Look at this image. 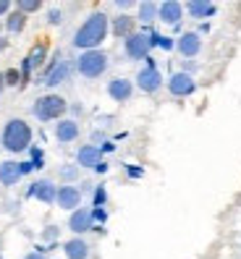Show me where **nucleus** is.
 I'll use <instances>...</instances> for the list:
<instances>
[{
    "label": "nucleus",
    "mask_w": 241,
    "mask_h": 259,
    "mask_svg": "<svg viewBox=\"0 0 241 259\" xmlns=\"http://www.w3.org/2000/svg\"><path fill=\"white\" fill-rule=\"evenodd\" d=\"M108 32H110V19L102 11L89 13L84 19V24L76 29V34H73V48H79L82 53L97 50L105 42V37H108Z\"/></svg>",
    "instance_id": "nucleus-1"
},
{
    "label": "nucleus",
    "mask_w": 241,
    "mask_h": 259,
    "mask_svg": "<svg viewBox=\"0 0 241 259\" xmlns=\"http://www.w3.org/2000/svg\"><path fill=\"white\" fill-rule=\"evenodd\" d=\"M32 126L21 118H11L8 123L3 126V134H0V144L3 149H8L11 155H21L32 147Z\"/></svg>",
    "instance_id": "nucleus-2"
},
{
    "label": "nucleus",
    "mask_w": 241,
    "mask_h": 259,
    "mask_svg": "<svg viewBox=\"0 0 241 259\" xmlns=\"http://www.w3.org/2000/svg\"><path fill=\"white\" fill-rule=\"evenodd\" d=\"M66 108H68V102L60 97V95H42V97L34 102L32 113H34L37 120H42V123H50V120L63 118Z\"/></svg>",
    "instance_id": "nucleus-3"
},
{
    "label": "nucleus",
    "mask_w": 241,
    "mask_h": 259,
    "mask_svg": "<svg viewBox=\"0 0 241 259\" xmlns=\"http://www.w3.org/2000/svg\"><path fill=\"white\" fill-rule=\"evenodd\" d=\"M105 68H108V55L102 50H87L76 58V71L84 79H100Z\"/></svg>",
    "instance_id": "nucleus-4"
},
{
    "label": "nucleus",
    "mask_w": 241,
    "mask_h": 259,
    "mask_svg": "<svg viewBox=\"0 0 241 259\" xmlns=\"http://www.w3.org/2000/svg\"><path fill=\"white\" fill-rule=\"evenodd\" d=\"M149 50H152V39H149L147 29L144 32H134L129 39H124V53L131 60H147Z\"/></svg>",
    "instance_id": "nucleus-5"
},
{
    "label": "nucleus",
    "mask_w": 241,
    "mask_h": 259,
    "mask_svg": "<svg viewBox=\"0 0 241 259\" xmlns=\"http://www.w3.org/2000/svg\"><path fill=\"white\" fill-rule=\"evenodd\" d=\"M137 87L144 95H155L163 87V76H160V68L155 63V58H147V66L137 73Z\"/></svg>",
    "instance_id": "nucleus-6"
},
{
    "label": "nucleus",
    "mask_w": 241,
    "mask_h": 259,
    "mask_svg": "<svg viewBox=\"0 0 241 259\" xmlns=\"http://www.w3.org/2000/svg\"><path fill=\"white\" fill-rule=\"evenodd\" d=\"M71 71H73L71 60H66V58H55L53 63L48 66V71L42 73V81H39V84H45V87H58V84H63V81L68 79Z\"/></svg>",
    "instance_id": "nucleus-7"
},
{
    "label": "nucleus",
    "mask_w": 241,
    "mask_h": 259,
    "mask_svg": "<svg viewBox=\"0 0 241 259\" xmlns=\"http://www.w3.org/2000/svg\"><path fill=\"white\" fill-rule=\"evenodd\" d=\"M168 92L173 97H191L197 92V81H194V76H189L184 71H176L168 79Z\"/></svg>",
    "instance_id": "nucleus-8"
},
{
    "label": "nucleus",
    "mask_w": 241,
    "mask_h": 259,
    "mask_svg": "<svg viewBox=\"0 0 241 259\" xmlns=\"http://www.w3.org/2000/svg\"><path fill=\"white\" fill-rule=\"evenodd\" d=\"M26 196H34V199H39L42 204H55L58 186L53 184L50 178H42V181H34V184L26 189Z\"/></svg>",
    "instance_id": "nucleus-9"
},
{
    "label": "nucleus",
    "mask_w": 241,
    "mask_h": 259,
    "mask_svg": "<svg viewBox=\"0 0 241 259\" xmlns=\"http://www.w3.org/2000/svg\"><path fill=\"white\" fill-rule=\"evenodd\" d=\"M55 204H58L60 209L76 212V209L82 207V189H76V186H68V184L58 186V196H55Z\"/></svg>",
    "instance_id": "nucleus-10"
},
{
    "label": "nucleus",
    "mask_w": 241,
    "mask_h": 259,
    "mask_svg": "<svg viewBox=\"0 0 241 259\" xmlns=\"http://www.w3.org/2000/svg\"><path fill=\"white\" fill-rule=\"evenodd\" d=\"M157 19L168 26H178L181 19H184V3H178V0H165V3L157 6Z\"/></svg>",
    "instance_id": "nucleus-11"
},
{
    "label": "nucleus",
    "mask_w": 241,
    "mask_h": 259,
    "mask_svg": "<svg viewBox=\"0 0 241 259\" xmlns=\"http://www.w3.org/2000/svg\"><path fill=\"white\" fill-rule=\"evenodd\" d=\"M176 50L184 55V58H197L202 50V37L199 32H184L176 39Z\"/></svg>",
    "instance_id": "nucleus-12"
},
{
    "label": "nucleus",
    "mask_w": 241,
    "mask_h": 259,
    "mask_svg": "<svg viewBox=\"0 0 241 259\" xmlns=\"http://www.w3.org/2000/svg\"><path fill=\"white\" fill-rule=\"evenodd\" d=\"M68 228H71V233H76V236H84L87 231H95V225H92V212H89L87 207H79L76 212H71Z\"/></svg>",
    "instance_id": "nucleus-13"
},
{
    "label": "nucleus",
    "mask_w": 241,
    "mask_h": 259,
    "mask_svg": "<svg viewBox=\"0 0 241 259\" xmlns=\"http://www.w3.org/2000/svg\"><path fill=\"white\" fill-rule=\"evenodd\" d=\"M100 162H102V152H100L97 144H84V147H79V152H76V165H79V167L95 170Z\"/></svg>",
    "instance_id": "nucleus-14"
},
{
    "label": "nucleus",
    "mask_w": 241,
    "mask_h": 259,
    "mask_svg": "<svg viewBox=\"0 0 241 259\" xmlns=\"http://www.w3.org/2000/svg\"><path fill=\"white\" fill-rule=\"evenodd\" d=\"M45 55H48V48H45V45H34V48L29 50V55L24 58V63H21V79H24V81L29 79V73H32L34 68L42 66ZM24 81H21V84H24Z\"/></svg>",
    "instance_id": "nucleus-15"
},
{
    "label": "nucleus",
    "mask_w": 241,
    "mask_h": 259,
    "mask_svg": "<svg viewBox=\"0 0 241 259\" xmlns=\"http://www.w3.org/2000/svg\"><path fill=\"white\" fill-rule=\"evenodd\" d=\"M184 11H189V16L191 19H213L215 16V11L218 6L215 3H210V0H189V3L184 6Z\"/></svg>",
    "instance_id": "nucleus-16"
},
{
    "label": "nucleus",
    "mask_w": 241,
    "mask_h": 259,
    "mask_svg": "<svg viewBox=\"0 0 241 259\" xmlns=\"http://www.w3.org/2000/svg\"><path fill=\"white\" fill-rule=\"evenodd\" d=\"M55 139L60 144H71V142H76L79 139V123L73 118H66V120H60V123L55 126Z\"/></svg>",
    "instance_id": "nucleus-17"
},
{
    "label": "nucleus",
    "mask_w": 241,
    "mask_h": 259,
    "mask_svg": "<svg viewBox=\"0 0 241 259\" xmlns=\"http://www.w3.org/2000/svg\"><path fill=\"white\" fill-rule=\"evenodd\" d=\"M108 95L115 100V102H129L131 100V95H134V84L129 81V79H113L110 84H108Z\"/></svg>",
    "instance_id": "nucleus-18"
},
{
    "label": "nucleus",
    "mask_w": 241,
    "mask_h": 259,
    "mask_svg": "<svg viewBox=\"0 0 241 259\" xmlns=\"http://www.w3.org/2000/svg\"><path fill=\"white\" fill-rule=\"evenodd\" d=\"M21 178H24V176H21L19 162H13V160L0 162V184H3V186H16Z\"/></svg>",
    "instance_id": "nucleus-19"
},
{
    "label": "nucleus",
    "mask_w": 241,
    "mask_h": 259,
    "mask_svg": "<svg viewBox=\"0 0 241 259\" xmlns=\"http://www.w3.org/2000/svg\"><path fill=\"white\" fill-rule=\"evenodd\" d=\"M63 251H66V259H89V243L82 236H76L63 243Z\"/></svg>",
    "instance_id": "nucleus-20"
},
{
    "label": "nucleus",
    "mask_w": 241,
    "mask_h": 259,
    "mask_svg": "<svg viewBox=\"0 0 241 259\" xmlns=\"http://www.w3.org/2000/svg\"><path fill=\"white\" fill-rule=\"evenodd\" d=\"M134 32H137V29H134V19H131V16L120 13V16H115V19H113V34H115V37L129 39Z\"/></svg>",
    "instance_id": "nucleus-21"
},
{
    "label": "nucleus",
    "mask_w": 241,
    "mask_h": 259,
    "mask_svg": "<svg viewBox=\"0 0 241 259\" xmlns=\"http://www.w3.org/2000/svg\"><path fill=\"white\" fill-rule=\"evenodd\" d=\"M157 6L160 3H152V0H144V3L137 6V21H142L144 26H149L155 19H157Z\"/></svg>",
    "instance_id": "nucleus-22"
},
{
    "label": "nucleus",
    "mask_w": 241,
    "mask_h": 259,
    "mask_svg": "<svg viewBox=\"0 0 241 259\" xmlns=\"http://www.w3.org/2000/svg\"><path fill=\"white\" fill-rule=\"evenodd\" d=\"M24 26H26V16H24L21 11L11 13V16H8V21H6V29H8L11 34H19V32H21Z\"/></svg>",
    "instance_id": "nucleus-23"
},
{
    "label": "nucleus",
    "mask_w": 241,
    "mask_h": 259,
    "mask_svg": "<svg viewBox=\"0 0 241 259\" xmlns=\"http://www.w3.org/2000/svg\"><path fill=\"white\" fill-rule=\"evenodd\" d=\"M105 202H108V189L100 184V186H95V191H92V207H105Z\"/></svg>",
    "instance_id": "nucleus-24"
},
{
    "label": "nucleus",
    "mask_w": 241,
    "mask_h": 259,
    "mask_svg": "<svg viewBox=\"0 0 241 259\" xmlns=\"http://www.w3.org/2000/svg\"><path fill=\"white\" fill-rule=\"evenodd\" d=\"M60 178H63L66 184L71 186L73 181L79 178V165H66V167H60Z\"/></svg>",
    "instance_id": "nucleus-25"
},
{
    "label": "nucleus",
    "mask_w": 241,
    "mask_h": 259,
    "mask_svg": "<svg viewBox=\"0 0 241 259\" xmlns=\"http://www.w3.org/2000/svg\"><path fill=\"white\" fill-rule=\"evenodd\" d=\"M29 157H32L29 162H32V167H34V170H39V167L45 165V152H42L39 147H29Z\"/></svg>",
    "instance_id": "nucleus-26"
},
{
    "label": "nucleus",
    "mask_w": 241,
    "mask_h": 259,
    "mask_svg": "<svg viewBox=\"0 0 241 259\" xmlns=\"http://www.w3.org/2000/svg\"><path fill=\"white\" fill-rule=\"evenodd\" d=\"M19 11L24 13V16H26V13H34V11H39L42 8V3H39V0H19Z\"/></svg>",
    "instance_id": "nucleus-27"
},
{
    "label": "nucleus",
    "mask_w": 241,
    "mask_h": 259,
    "mask_svg": "<svg viewBox=\"0 0 241 259\" xmlns=\"http://www.w3.org/2000/svg\"><path fill=\"white\" fill-rule=\"evenodd\" d=\"M155 48H160V50H173V48H176V39H173V37H163V34H157Z\"/></svg>",
    "instance_id": "nucleus-28"
},
{
    "label": "nucleus",
    "mask_w": 241,
    "mask_h": 259,
    "mask_svg": "<svg viewBox=\"0 0 241 259\" xmlns=\"http://www.w3.org/2000/svg\"><path fill=\"white\" fill-rule=\"evenodd\" d=\"M48 21H50L53 26H58L60 21H63V11H58V8H53V11H48Z\"/></svg>",
    "instance_id": "nucleus-29"
},
{
    "label": "nucleus",
    "mask_w": 241,
    "mask_h": 259,
    "mask_svg": "<svg viewBox=\"0 0 241 259\" xmlns=\"http://www.w3.org/2000/svg\"><path fill=\"white\" fill-rule=\"evenodd\" d=\"M55 238H58V228L55 225H50V228H45V231H42V241H50L53 243Z\"/></svg>",
    "instance_id": "nucleus-30"
},
{
    "label": "nucleus",
    "mask_w": 241,
    "mask_h": 259,
    "mask_svg": "<svg viewBox=\"0 0 241 259\" xmlns=\"http://www.w3.org/2000/svg\"><path fill=\"white\" fill-rule=\"evenodd\" d=\"M126 176L129 178H142L144 170H142V167H134V165H126Z\"/></svg>",
    "instance_id": "nucleus-31"
},
{
    "label": "nucleus",
    "mask_w": 241,
    "mask_h": 259,
    "mask_svg": "<svg viewBox=\"0 0 241 259\" xmlns=\"http://www.w3.org/2000/svg\"><path fill=\"white\" fill-rule=\"evenodd\" d=\"M194 71H197V63H194V60H186V63H184V73L194 76Z\"/></svg>",
    "instance_id": "nucleus-32"
},
{
    "label": "nucleus",
    "mask_w": 241,
    "mask_h": 259,
    "mask_svg": "<svg viewBox=\"0 0 241 259\" xmlns=\"http://www.w3.org/2000/svg\"><path fill=\"white\" fill-rule=\"evenodd\" d=\"M19 167H21V176H26V173H32V170H34V167H32V162H29V160H26V162H19Z\"/></svg>",
    "instance_id": "nucleus-33"
},
{
    "label": "nucleus",
    "mask_w": 241,
    "mask_h": 259,
    "mask_svg": "<svg viewBox=\"0 0 241 259\" xmlns=\"http://www.w3.org/2000/svg\"><path fill=\"white\" fill-rule=\"evenodd\" d=\"M11 11V0H0V16H6Z\"/></svg>",
    "instance_id": "nucleus-34"
},
{
    "label": "nucleus",
    "mask_w": 241,
    "mask_h": 259,
    "mask_svg": "<svg viewBox=\"0 0 241 259\" xmlns=\"http://www.w3.org/2000/svg\"><path fill=\"white\" fill-rule=\"evenodd\" d=\"M3 79H8V84H19V81H16V79H19V73H16V71H8Z\"/></svg>",
    "instance_id": "nucleus-35"
},
{
    "label": "nucleus",
    "mask_w": 241,
    "mask_h": 259,
    "mask_svg": "<svg viewBox=\"0 0 241 259\" xmlns=\"http://www.w3.org/2000/svg\"><path fill=\"white\" fill-rule=\"evenodd\" d=\"M134 3H131V0H118V3H115V8H120V11H129Z\"/></svg>",
    "instance_id": "nucleus-36"
},
{
    "label": "nucleus",
    "mask_w": 241,
    "mask_h": 259,
    "mask_svg": "<svg viewBox=\"0 0 241 259\" xmlns=\"http://www.w3.org/2000/svg\"><path fill=\"white\" fill-rule=\"evenodd\" d=\"M113 149H115V144H113V142H105V144L100 147V152H102V155H105V152H113Z\"/></svg>",
    "instance_id": "nucleus-37"
},
{
    "label": "nucleus",
    "mask_w": 241,
    "mask_h": 259,
    "mask_svg": "<svg viewBox=\"0 0 241 259\" xmlns=\"http://www.w3.org/2000/svg\"><path fill=\"white\" fill-rule=\"evenodd\" d=\"M95 173H100V176H102V173H108V162H100V165L95 167Z\"/></svg>",
    "instance_id": "nucleus-38"
},
{
    "label": "nucleus",
    "mask_w": 241,
    "mask_h": 259,
    "mask_svg": "<svg viewBox=\"0 0 241 259\" xmlns=\"http://www.w3.org/2000/svg\"><path fill=\"white\" fill-rule=\"evenodd\" d=\"M24 259H45V256H42V251H32V254H26Z\"/></svg>",
    "instance_id": "nucleus-39"
},
{
    "label": "nucleus",
    "mask_w": 241,
    "mask_h": 259,
    "mask_svg": "<svg viewBox=\"0 0 241 259\" xmlns=\"http://www.w3.org/2000/svg\"><path fill=\"white\" fill-rule=\"evenodd\" d=\"M3 48H6V42H0V50H3Z\"/></svg>",
    "instance_id": "nucleus-40"
},
{
    "label": "nucleus",
    "mask_w": 241,
    "mask_h": 259,
    "mask_svg": "<svg viewBox=\"0 0 241 259\" xmlns=\"http://www.w3.org/2000/svg\"><path fill=\"white\" fill-rule=\"evenodd\" d=\"M0 259H3V254H0Z\"/></svg>",
    "instance_id": "nucleus-41"
}]
</instances>
